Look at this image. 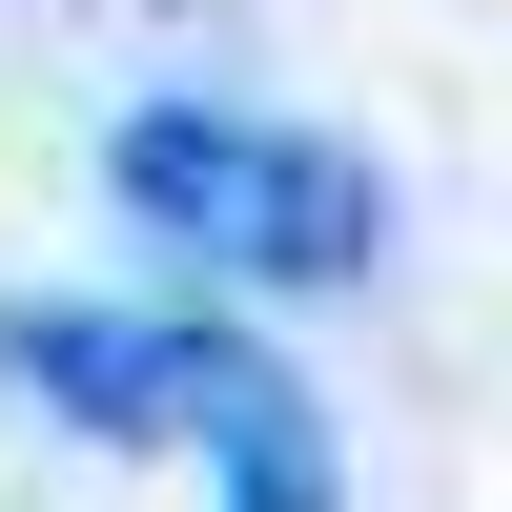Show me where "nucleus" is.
I'll return each instance as SVG.
<instances>
[{
  "label": "nucleus",
  "mask_w": 512,
  "mask_h": 512,
  "mask_svg": "<svg viewBox=\"0 0 512 512\" xmlns=\"http://www.w3.org/2000/svg\"><path fill=\"white\" fill-rule=\"evenodd\" d=\"M103 185L144 205V246H185L226 287H369V246H390V185L267 103H144L103 144Z\"/></svg>",
  "instance_id": "f257e3e1"
},
{
  "label": "nucleus",
  "mask_w": 512,
  "mask_h": 512,
  "mask_svg": "<svg viewBox=\"0 0 512 512\" xmlns=\"http://www.w3.org/2000/svg\"><path fill=\"white\" fill-rule=\"evenodd\" d=\"M226 328H185V308H82V287H21L0 308V390L41 410V431H82V451H164V431H205V390H226Z\"/></svg>",
  "instance_id": "f03ea898"
},
{
  "label": "nucleus",
  "mask_w": 512,
  "mask_h": 512,
  "mask_svg": "<svg viewBox=\"0 0 512 512\" xmlns=\"http://www.w3.org/2000/svg\"><path fill=\"white\" fill-rule=\"evenodd\" d=\"M205 492H226V512H349V472H328V410L287 390L267 349L205 390Z\"/></svg>",
  "instance_id": "7ed1b4c3"
}]
</instances>
